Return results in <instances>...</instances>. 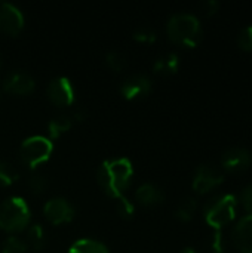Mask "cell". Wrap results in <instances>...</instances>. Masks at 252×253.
Segmentation results:
<instances>
[{
    "mask_svg": "<svg viewBox=\"0 0 252 253\" xmlns=\"http://www.w3.org/2000/svg\"><path fill=\"white\" fill-rule=\"evenodd\" d=\"M134 175V166L126 157H116L101 163L97 172V181L102 191L110 197H119L129 187Z\"/></svg>",
    "mask_w": 252,
    "mask_h": 253,
    "instance_id": "cell-1",
    "label": "cell"
},
{
    "mask_svg": "<svg viewBox=\"0 0 252 253\" xmlns=\"http://www.w3.org/2000/svg\"><path fill=\"white\" fill-rule=\"evenodd\" d=\"M166 31L174 43L187 47H195L203 37L199 18L189 12L174 13L166 24Z\"/></svg>",
    "mask_w": 252,
    "mask_h": 253,
    "instance_id": "cell-2",
    "label": "cell"
},
{
    "mask_svg": "<svg viewBox=\"0 0 252 253\" xmlns=\"http://www.w3.org/2000/svg\"><path fill=\"white\" fill-rule=\"evenodd\" d=\"M31 211L28 203L19 197L12 196L0 203V228L9 233H18L28 228Z\"/></svg>",
    "mask_w": 252,
    "mask_h": 253,
    "instance_id": "cell-3",
    "label": "cell"
},
{
    "mask_svg": "<svg viewBox=\"0 0 252 253\" xmlns=\"http://www.w3.org/2000/svg\"><path fill=\"white\" fill-rule=\"evenodd\" d=\"M238 197L235 194H223L208 200L203 209L206 222L215 230H221L236 216Z\"/></svg>",
    "mask_w": 252,
    "mask_h": 253,
    "instance_id": "cell-4",
    "label": "cell"
},
{
    "mask_svg": "<svg viewBox=\"0 0 252 253\" xmlns=\"http://www.w3.org/2000/svg\"><path fill=\"white\" fill-rule=\"evenodd\" d=\"M53 151V142L50 138L43 135H33L22 141L19 147V157L28 168H36L37 165L46 162Z\"/></svg>",
    "mask_w": 252,
    "mask_h": 253,
    "instance_id": "cell-5",
    "label": "cell"
},
{
    "mask_svg": "<svg viewBox=\"0 0 252 253\" xmlns=\"http://www.w3.org/2000/svg\"><path fill=\"white\" fill-rule=\"evenodd\" d=\"M224 181V176L218 168L214 165H201L198 166L193 176V190L199 194L208 193L214 187L220 185Z\"/></svg>",
    "mask_w": 252,
    "mask_h": 253,
    "instance_id": "cell-6",
    "label": "cell"
},
{
    "mask_svg": "<svg viewBox=\"0 0 252 253\" xmlns=\"http://www.w3.org/2000/svg\"><path fill=\"white\" fill-rule=\"evenodd\" d=\"M43 213L52 224H64L74 218V206L64 197H52L45 203Z\"/></svg>",
    "mask_w": 252,
    "mask_h": 253,
    "instance_id": "cell-7",
    "label": "cell"
},
{
    "mask_svg": "<svg viewBox=\"0 0 252 253\" xmlns=\"http://www.w3.org/2000/svg\"><path fill=\"white\" fill-rule=\"evenodd\" d=\"M48 98L59 107H67L74 102V87L68 77L59 76L48 84Z\"/></svg>",
    "mask_w": 252,
    "mask_h": 253,
    "instance_id": "cell-8",
    "label": "cell"
},
{
    "mask_svg": "<svg viewBox=\"0 0 252 253\" xmlns=\"http://www.w3.org/2000/svg\"><path fill=\"white\" fill-rule=\"evenodd\" d=\"M34 79L30 73L24 70H13L4 76L1 87L7 93L13 95H27L34 89Z\"/></svg>",
    "mask_w": 252,
    "mask_h": 253,
    "instance_id": "cell-9",
    "label": "cell"
},
{
    "mask_svg": "<svg viewBox=\"0 0 252 253\" xmlns=\"http://www.w3.org/2000/svg\"><path fill=\"white\" fill-rule=\"evenodd\" d=\"M24 27V15L10 1H0V30L6 34H18Z\"/></svg>",
    "mask_w": 252,
    "mask_h": 253,
    "instance_id": "cell-10",
    "label": "cell"
},
{
    "mask_svg": "<svg viewBox=\"0 0 252 253\" xmlns=\"http://www.w3.org/2000/svg\"><path fill=\"white\" fill-rule=\"evenodd\" d=\"M252 163V151L242 147H230L221 157V165L226 170L239 173L247 170Z\"/></svg>",
    "mask_w": 252,
    "mask_h": 253,
    "instance_id": "cell-11",
    "label": "cell"
},
{
    "mask_svg": "<svg viewBox=\"0 0 252 253\" xmlns=\"http://www.w3.org/2000/svg\"><path fill=\"white\" fill-rule=\"evenodd\" d=\"M232 243L241 253H252V213L245 215L235 225Z\"/></svg>",
    "mask_w": 252,
    "mask_h": 253,
    "instance_id": "cell-12",
    "label": "cell"
},
{
    "mask_svg": "<svg viewBox=\"0 0 252 253\" xmlns=\"http://www.w3.org/2000/svg\"><path fill=\"white\" fill-rule=\"evenodd\" d=\"M150 90H151V80L146 74H132L126 77L120 84V93L126 99L146 96Z\"/></svg>",
    "mask_w": 252,
    "mask_h": 253,
    "instance_id": "cell-13",
    "label": "cell"
},
{
    "mask_svg": "<svg viewBox=\"0 0 252 253\" xmlns=\"http://www.w3.org/2000/svg\"><path fill=\"white\" fill-rule=\"evenodd\" d=\"M135 199H137V202H140L144 206H154V205H159L163 202L165 194H163L162 188H159L157 185H154L151 182H146L137 188Z\"/></svg>",
    "mask_w": 252,
    "mask_h": 253,
    "instance_id": "cell-14",
    "label": "cell"
},
{
    "mask_svg": "<svg viewBox=\"0 0 252 253\" xmlns=\"http://www.w3.org/2000/svg\"><path fill=\"white\" fill-rule=\"evenodd\" d=\"M178 67H180V56L174 52L162 55L153 62V71L157 74H165V76L177 73Z\"/></svg>",
    "mask_w": 252,
    "mask_h": 253,
    "instance_id": "cell-15",
    "label": "cell"
},
{
    "mask_svg": "<svg viewBox=\"0 0 252 253\" xmlns=\"http://www.w3.org/2000/svg\"><path fill=\"white\" fill-rule=\"evenodd\" d=\"M68 253H110L108 248L94 239H79L76 240L70 249Z\"/></svg>",
    "mask_w": 252,
    "mask_h": 253,
    "instance_id": "cell-16",
    "label": "cell"
},
{
    "mask_svg": "<svg viewBox=\"0 0 252 253\" xmlns=\"http://www.w3.org/2000/svg\"><path fill=\"white\" fill-rule=\"evenodd\" d=\"M73 122H74L73 117L68 114H58L52 117L48 123V130H49L50 138H58L59 135L67 132L73 126Z\"/></svg>",
    "mask_w": 252,
    "mask_h": 253,
    "instance_id": "cell-17",
    "label": "cell"
},
{
    "mask_svg": "<svg viewBox=\"0 0 252 253\" xmlns=\"http://www.w3.org/2000/svg\"><path fill=\"white\" fill-rule=\"evenodd\" d=\"M196 209H198V202H196V199H193V197H186V199H183V200L178 203V206H177V209H175V216H177L180 221L187 222V221H190V219L193 218Z\"/></svg>",
    "mask_w": 252,
    "mask_h": 253,
    "instance_id": "cell-18",
    "label": "cell"
},
{
    "mask_svg": "<svg viewBox=\"0 0 252 253\" xmlns=\"http://www.w3.org/2000/svg\"><path fill=\"white\" fill-rule=\"evenodd\" d=\"M27 245L39 251L45 245V230L42 224H31L27 228Z\"/></svg>",
    "mask_w": 252,
    "mask_h": 253,
    "instance_id": "cell-19",
    "label": "cell"
},
{
    "mask_svg": "<svg viewBox=\"0 0 252 253\" xmlns=\"http://www.w3.org/2000/svg\"><path fill=\"white\" fill-rule=\"evenodd\" d=\"M28 249V245L24 239L18 236H7L1 243V253H24Z\"/></svg>",
    "mask_w": 252,
    "mask_h": 253,
    "instance_id": "cell-20",
    "label": "cell"
},
{
    "mask_svg": "<svg viewBox=\"0 0 252 253\" xmlns=\"http://www.w3.org/2000/svg\"><path fill=\"white\" fill-rule=\"evenodd\" d=\"M19 173L16 168L9 163L7 160H0V184L1 185H10L18 179Z\"/></svg>",
    "mask_w": 252,
    "mask_h": 253,
    "instance_id": "cell-21",
    "label": "cell"
},
{
    "mask_svg": "<svg viewBox=\"0 0 252 253\" xmlns=\"http://www.w3.org/2000/svg\"><path fill=\"white\" fill-rule=\"evenodd\" d=\"M105 62L113 71H120L126 67V56L122 52L117 50H110L105 55Z\"/></svg>",
    "mask_w": 252,
    "mask_h": 253,
    "instance_id": "cell-22",
    "label": "cell"
},
{
    "mask_svg": "<svg viewBox=\"0 0 252 253\" xmlns=\"http://www.w3.org/2000/svg\"><path fill=\"white\" fill-rule=\"evenodd\" d=\"M116 208H117V212H119V215L122 216V218H125V219H129V218H132L134 216V212H135V206H134V203L126 197V196H119V197H116Z\"/></svg>",
    "mask_w": 252,
    "mask_h": 253,
    "instance_id": "cell-23",
    "label": "cell"
},
{
    "mask_svg": "<svg viewBox=\"0 0 252 253\" xmlns=\"http://www.w3.org/2000/svg\"><path fill=\"white\" fill-rule=\"evenodd\" d=\"M48 187V179L45 175L42 173H33L30 178H28V188L36 193V194H42Z\"/></svg>",
    "mask_w": 252,
    "mask_h": 253,
    "instance_id": "cell-24",
    "label": "cell"
},
{
    "mask_svg": "<svg viewBox=\"0 0 252 253\" xmlns=\"http://www.w3.org/2000/svg\"><path fill=\"white\" fill-rule=\"evenodd\" d=\"M132 37L138 42H144V43H151L157 39V33L151 28V27H140L134 31Z\"/></svg>",
    "mask_w": 252,
    "mask_h": 253,
    "instance_id": "cell-25",
    "label": "cell"
},
{
    "mask_svg": "<svg viewBox=\"0 0 252 253\" xmlns=\"http://www.w3.org/2000/svg\"><path fill=\"white\" fill-rule=\"evenodd\" d=\"M238 43L242 49L252 50V25H247L241 30L238 36Z\"/></svg>",
    "mask_w": 252,
    "mask_h": 253,
    "instance_id": "cell-26",
    "label": "cell"
},
{
    "mask_svg": "<svg viewBox=\"0 0 252 253\" xmlns=\"http://www.w3.org/2000/svg\"><path fill=\"white\" fill-rule=\"evenodd\" d=\"M238 203L242 205V208L248 212V213H252V185H247L242 188L239 197H238Z\"/></svg>",
    "mask_w": 252,
    "mask_h": 253,
    "instance_id": "cell-27",
    "label": "cell"
},
{
    "mask_svg": "<svg viewBox=\"0 0 252 253\" xmlns=\"http://www.w3.org/2000/svg\"><path fill=\"white\" fill-rule=\"evenodd\" d=\"M211 249L214 253H224L226 246H224V237L221 230H215L212 237H211Z\"/></svg>",
    "mask_w": 252,
    "mask_h": 253,
    "instance_id": "cell-28",
    "label": "cell"
},
{
    "mask_svg": "<svg viewBox=\"0 0 252 253\" xmlns=\"http://www.w3.org/2000/svg\"><path fill=\"white\" fill-rule=\"evenodd\" d=\"M199 6L206 15H212L220 9V1H217V0H203Z\"/></svg>",
    "mask_w": 252,
    "mask_h": 253,
    "instance_id": "cell-29",
    "label": "cell"
},
{
    "mask_svg": "<svg viewBox=\"0 0 252 253\" xmlns=\"http://www.w3.org/2000/svg\"><path fill=\"white\" fill-rule=\"evenodd\" d=\"M180 253H198V252L195 251V248H192V246H187V248L181 249V252Z\"/></svg>",
    "mask_w": 252,
    "mask_h": 253,
    "instance_id": "cell-30",
    "label": "cell"
}]
</instances>
